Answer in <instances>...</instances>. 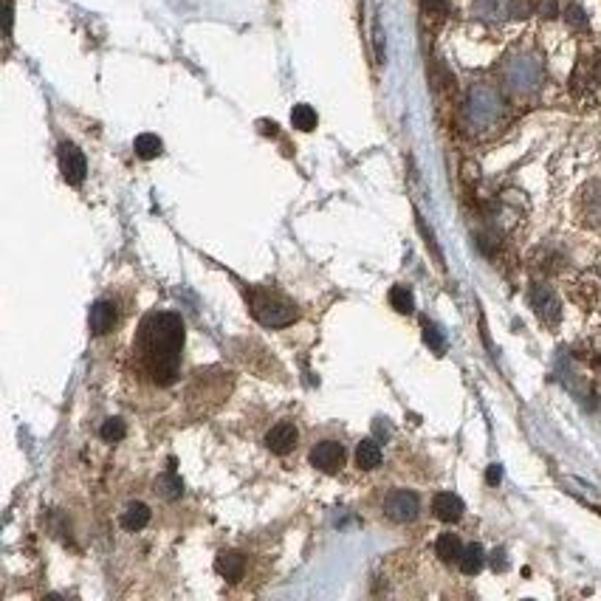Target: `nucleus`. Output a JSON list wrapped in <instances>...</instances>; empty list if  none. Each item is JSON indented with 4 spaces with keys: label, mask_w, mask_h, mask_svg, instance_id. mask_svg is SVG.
<instances>
[{
    "label": "nucleus",
    "mask_w": 601,
    "mask_h": 601,
    "mask_svg": "<svg viewBox=\"0 0 601 601\" xmlns=\"http://www.w3.org/2000/svg\"><path fill=\"white\" fill-rule=\"evenodd\" d=\"M418 511H421V500H418L415 491L396 489L390 491L387 500H384V514L393 522H412L418 517Z\"/></svg>",
    "instance_id": "4"
},
{
    "label": "nucleus",
    "mask_w": 601,
    "mask_h": 601,
    "mask_svg": "<svg viewBox=\"0 0 601 601\" xmlns=\"http://www.w3.org/2000/svg\"><path fill=\"white\" fill-rule=\"evenodd\" d=\"M215 570L229 582H240L243 573H246V556L238 554V551H221L215 559Z\"/></svg>",
    "instance_id": "10"
},
{
    "label": "nucleus",
    "mask_w": 601,
    "mask_h": 601,
    "mask_svg": "<svg viewBox=\"0 0 601 601\" xmlns=\"http://www.w3.org/2000/svg\"><path fill=\"white\" fill-rule=\"evenodd\" d=\"M356 466L364 469V472L381 466V446L373 441V438H364V441L356 446Z\"/></svg>",
    "instance_id": "14"
},
{
    "label": "nucleus",
    "mask_w": 601,
    "mask_h": 601,
    "mask_svg": "<svg viewBox=\"0 0 601 601\" xmlns=\"http://www.w3.org/2000/svg\"><path fill=\"white\" fill-rule=\"evenodd\" d=\"M60 173L63 178L71 184V187H80L82 181H85V175H88V161H85V153H82L77 144L65 142L60 144Z\"/></svg>",
    "instance_id": "5"
},
{
    "label": "nucleus",
    "mask_w": 601,
    "mask_h": 601,
    "mask_svg": "<svg viewBox=\"0 0 601 601\" xmlns=\"http://www.w3.org/2000/svg\"><path fill=\"white\" fill-rule=\"evenodd\" d=\"M317 111L311 108V105H294V111H291V125L302 130V133H311L314 127H317Z\"/></svg>",
    "instance_id": "18"
},
{
    "label": "nucleus",
    "mask_w": 601,
    "mask_h": 601,
    "mask_svg": "<svg viewBox=\"0 0 601 601\" xmlns=\"http://www.w3.org/2000/svg\"><path fill=\"white\" fill-rule=\"evenodd\" d=\"M489 483L491 486H494V483H500V477H503V469H500V466H497V463H494V466H489Z\"/></svg>",
    "instance_id": "24"
},
{
    "label": "nucleus",
    "mask_w": 601,
    "mask_h": 601,
    "mask_svg": "<svg viewBox=\"0 0 601 601\" xmlns=\"http://www.w3.org/2000/svg\"><path fill=\"white\" fill-rule=\"evenodd\" d=\"M491 568H494V570H506L508 568L506 551H494V554H491Z\"/></svg>",
    "instance_id": "22"
},
{
    "label": "nucleus",
    "mask_w": 601,
    "mask_h": 601,
    "mask_svg": "<svg viewBox=\"0 0 601 601\" xmlns=\"http://www.w3.org/2000/svg\"><path fill=\"white\" fill-rule=\"evenodd\" d=\"M184 350V322L175 314H147L136 336V353L144 373L159 387H170L178 379Z\"/></svg>",
    "instance_id": "1"
},
{
    "label": "nucleus",
    "mask_w": 601,
    "mask_h": 601,
    "mask_svg": "<svg viewBox=\"0 0 601 601\" xmlns=\"http://www.w3.org/2000/svg\"><path fill=\"white\" fill-rule=\"evenodd\" d=\"M424 342H427L435 353H443V350H446V339H443L441 328L432 325V322H424Z\"/></svg>",
    "instance_id": "21"
},
{
    "label": "nucleus",
    "mask_w": 601,
    "mask_h": 601,
    "mask_svg": "<svg viewBox=\"0 0 601 601\" xmlns=\"http://www.w3.org/2000/svg\"><path fill=\"white\" fill-rule=\"evenodd\" d=\"M463 542H460L458 534H441L438 542H435V554L441 556V562L452 565V562H460V554H463Z\"/></svg>",
    "instance_id": "15"
},
{
    "label": "nucleus",
    "mask_w": 601,
    "mask_h": 601,
    "mask_svg": "<svg viewBox=\"0 0 601 601\" xmlns=\"http://www.w3.org/2000/svg\"><path fill=\"white\" fill-rule=\"evenodd\" d=\"M249 308H252V317L266 325V328H285L297 319V308L294 302H288L283 294L269 291V288H254L249 291Z\"/></svg>",
    "instance_id": "2"
},
{
    "label": "nucleus",
    "mask_w": 601,
    "mask_h": 601,
    "mask_svg": "<svg viewBox=\"0 0 601 601\" xmlns=\"http://www.w3.org/2000/svg\"><path fill=\"white\" fill-rule=\"evenodd\" d=\"M297 443H300V429L294 427L291 421L274 424V427L269 429V435H266V446H269L274 455H288V452H294Z\"/></svg>",
    "instance_id": "7"
},
{
    "label": "nucleus",
    "mask_w": 601,
    "mask_h": 601,
    "mask_svg": "<svg viewBox=\"0 0 601 601\" xmlns=\"http://www.w3.org/2000/svg\"><path fill=\"white\" fill-rule=\"evenodd\" d=\"M427 12H443L446 9V0H421Z\"/></svg>",
    "instance_id": "23"
},
{
    "label": "nucleus",
    "mask_w": 601,
    "mask_h": 601,
    "mask_svg": "<svg viewBox=\"0 0 601 601\" xmlns=\"http://www.w3.org/2000/svg\"><path fill=\"white\" fill-rule=\"evenodd\" d=\"M133 150H136V156L144 161L150 159H159L161 150H164V144L156 133H142V136H136V142H133Z\"/></svg>",
    "instance_id": "16"
},
{
    "label": "nucleus",
    "mask_w": 601,
    "mask_h": 601,
    "mask_svg": "<svg viewBox=\"0 0 601 601\" xmlns=\"http://www.w3.org/2000/svg\"><path fill=\"white\" fill-rule=\"evenodd\" d=\"M150 517H153L150 506H144V503H130V506L122 511V528H125V531H142V528H147Z\"/></svg>",
    "instance_id": "13"
},
{
    "label": "nucleus",
    "mask_w": 601,
    "mask_h": 601,
    "mask_svg": "<svg viewBox=\"0 0 601 601\" xmlns=\"http://www.w3.org/2000/svg\"><path fill=\"white\" fill-rule=\"evenodd\" d=\"M311 466L325 475H336L345 466V446L336 441H322L311 449Z\"/></svg>",
    "instance_id": "6"
},
{
    "label": "nucleus",
    "mask_w": 601,
    "mask_h": 601,
    "mask_svg": "<svg viewBox=\"0 0 601 601\" xmlns=\"http://www.w3.org/2000/svg\"><path fill=\"white\" fill-rule=\"evenodd\" d=\"M99 435H102V438H105L108 443L122 441V438L127 435L125 421H122V418H108V421L102 424V429H99Z\"/></svg>",
    "instance_id": "20"
},
{
    "label": "nucleus",
    "mask_w": 601,
    "mask_h": 601,
    "mask_svg": "<svg viewBox=\"0 0 601 601\" xmlns=\"http://www.w3.org/2000/svg\"><path fill=\"white\" fill-rule=\"evenodd\" d=\"M119 322V311H116V302L111 300H99L91 305V314H88V325H91V333L94 336H105L111 333Z\"/></svg>",
    "instance_id": "8"
},
{
    "label": "nucleus",
    "mask_w": 601,
    "mask_h": 601,
    "mask_svg": "<svg viewBox=\"0 0 601 601\" xmlns=\"http://www.w3.org/2000/svg\"><path fill=\"white\" fill-rule=\"evenodd\" d=\"M582 209H585V221L593 229H601V184H590L582 195Z\"/></svg>",
    "instance_id": "12"
},
{
    "label": "nucleus",
    "mask_w": 601,
    "mask_h": 601,
    "mask_svg": "<svg viewBox=\"0 0 601 601\" xmlns=\"http://www.w3.org/2000/svg\"><path fill=\"white\" fill-rule=\"evenodd\" d=\"M483 565H486V551H483V545H477V542L466 545L458 562L460 573H463V576H477V573L483 570Z\"/></svg>",
    "instance_id": "11"
},
{
    "label": "nucleus",
    "mask_w": 601,
    "mask_h": 601,
    "mask_svg": "<svg viewBox=\"0 0 601 601\" xmlns=\"http://www.w3.org/2000/svg\"><path fill=\"white\" fill-rule=\"evenodd\" d=\"M156 491H159L161 497H167V500H175V497H181V491H184V483H181V477L175 475L173 463H170V472L167 475H161L156 480Z\"/></svg>",
    "instance_id": "17"
},
{
    "label": "nucleus",
    "mask_w": 601,
    "mask_h": 601,
    "mask_svg": "<svg viewBox=\"0 0 601 601\" xmlns=\"http://www.w3.org/2000/svg\"><path fill=\"white\" fill-rule=\"evenodd\" d=\"M528 300H531V308H534V314H537L545 325H551L554 328L556 322L562 319V305H559V297L554 294V288L545 283H534L531 285V294H528Z\"/></svg>",
    "instance_id": "3"
},
{
    "label": "nucleus",
    "mask_w": 601,
    "mask_h": 601,
    "mask_svg": "<svg viewBox=\"0 0 601 601\" xmlns=\"http://www.w3.org/2000/svg\"><path fill=\"white\" fill-rule=\"evenodd\" d=\"M432 511H435V517L441 522H458L463 517V500H460L458 494H452V491H441V494H435V500H432Z\"/></svg>",
    "instance_id": "9"
},
{
    "label": "nucleus",
    "mask_w": 601,
    "mask_h": 601,
    "mask_svg": "<svg viewBox=\"0 0 601 601\" xmlns=\"http://www.w3.org/2000/svg\"><path fill=\"white\" fill-rule=\"evenodd\" d=\"M390 305L396 308L398 314H412L415 311V297L407 285H393L390 288Z\"/></svg>",
    "instance_id": "19"
}]
</instances>
